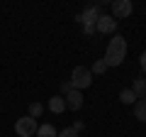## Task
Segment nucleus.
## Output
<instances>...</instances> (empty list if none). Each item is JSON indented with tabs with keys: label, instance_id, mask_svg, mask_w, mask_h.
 <instances>
[{
	"label": "nucleus",
	"instance_id": "obj_1",
	"mask_svg": "<svg viewBox=\"0 0 146 137\" xmlns=\"http://www.w3.org/2000/svg\"><path fill=\"white\" fill-rule=\"evenodd\" d=\"M124 59H127V39L122 34H115L107 44V52H105V64H107V68L119 66Z\"/></svg>",
	"mask_w": 146,
	"mask_h": 137
},
{
	"label": "nucleus",
	"instance_id": "obj_2",
	"mask_svg": "<svg viewBox=\"0 0 146 137\" xmlns=\"http://www.w3.org/2000/svg\"><path fill=\"white\" fill-rule=\"evenodd\" d=\"M68 83L73 86V91H83L88 88L90 83H93V71H90L88 66H76L73 68V74H71V81Z\"/></svg>",
	"mask_w": 146,
	"mask_h": 137
},
{
	"label": "nucleus",
	"instance_id": "obj_3",
	"mask_svg": "<svg viewBox=\"0 0 146 137\" xmlns=\"http://www.w3.org/2000/svg\"><path fill=\"white\" fill-rule=\"evenodd\" d=\"M36 120L34 118H29V115H25V118H17V122H15V132H17V137H32V135H36Z\"/></svg>",
	"mask_w": 146,
	"mask_h": 137
},
{
	"label": "nucleus",
	"instance_id": "obj_4",
	"mask_svg": "<svg viewBox=\"0 0 146 137\" xmlns=\"http://www.w3.org/2000/svg\"><path fill=\"white\" fill-rule=\"evenodd\" d=\"M100 15H102V12H100V7H98V5H90V7H85L83 12H78V17H76V20L83 22V27H95V22H98Z\"/></svg>",
	"mask_w": 146,
	"mask_h": 137
},
{
	"label": "nucleus",
	"instance_id": "obj_5",
	"mask_svg": "<svg viewBox=\"0 0 146 137\" xmlns=\"http://www.w3.org/2000/svg\"><path fill=\"white\" fill-rule=\"evenodd\" d=\"M134 12V5L131 0H112V17L119 20V17H129Z\"/></svg>",
	"mask_w": 146,
	"mask_h": 137
},
{
	"label": "nucleus",
	"instance_id": "obj_6",
	"mask_svg": "<svg viewBox=\"0 0 146 137\" xmlns=\"http://www.w3.org/2000/svg\"><path fill=\"white\" fill-rule=\"evenodd\" d=\"M117 30V20L112 15H100L95 22V32H102V34H112Z\"/></svg>",
	"mask_w": 146,
	"mask_h": 137
},
{
	"label": "nucleus",
	"instance_id": "obj_7",
	"mask_svg": "<svg viewBox=\"0 0 146 137\" xmlns=\"http://www.w3.org/2000/svg\"><path fill=\"white\" fill-rule=\"evenodd\" d=\"M66 100V110H80L83 108V91H71L68 95H63Z\"/></svg>",
	"mask_w": 146,
	"mask_h": 137
},
{
	"label": "nucleus",
	"instance_id": "obj_8",
	"mask_svg": "<svg viewBox=\"0 0 146 137\" xmlns=\"http://www.w3.org/2000/svg\"><path fill=\"white\" fill-rule=\"evenodd\" d=\"M49 110L56 113V115H61V113L66 110V100H63V95H54V98H49Z\"/></svg>",
	"mask_w": 146,
	"mask_h": 137
},
{
	"label": "nucleus",
	"instance_id": "obj_9",
	"mask_svg": "<svg viewBox=\"0 0 146 137\" xmlns=\"http://www.w3.org/2000/svg\"><path fill=\"white\" fill-rule=\"evenodd\" d=\"M36 137H58V132H56V127H54V125L44 122V125L36 127Z\"/></svg>",
	"mask_w": 146,
	"mask_h": 137
},
{
	"label": "nucleus",
	"instance_id": "obj_10",
	"mask_svg": "<svg viewBox=\"0 0 146 137\" xmlns=\"http://www.w3.org/2000/svg\"><path fill=\"white\" fill-rule=\"evenodd\" d=\"M134 118L141 120V122H146V103L144 100H136L134 103Z\"/></svg>",
	"mask_w": 146,
	"mask_h": 137
},
{
	"label": "nucleus",
	"instance_id": "obj_11",
	"mask_svg": "<svg viewBox=\"0 0 146 137\" xmlns=\"http://www.w3.org/2000/svg\"><path fill=\"white\" fill-rule=\"evenodd\" d=\"M131 91H134L136 98L146 95V79H134V86H131Z\"/></svg>",
	"mask_w": 146,
	"mask_h": 137
},
{
	"label": "nucleus",
	"instance_id": "obj_12",
	"mask_svg": "<svg viewBox=\"0 0 146 137\" xmlns=\"http://www.w3.org/2000/svg\"><path fill=\"white\" fill-rule=\"evenodd\" d=\"M119 100L124 103V105H134V103H136V95H134V91H131V88H124L119 93Z\"/></svg>",
	"mask_w": 146,
	"mask_h": 137
},
{
	"label": "nucleus",
	"instance_id": "obj_13",
	"mask_svg": "<svg viewBox=\"0 0 146 137\" xmlns=\"http://www.w3.org/2000/svg\"><path fill=\"white\" fill-rule=\"evenodd\" d=\"M42 113H44V105H42V103H32V105H29V118H34V120H36Z\"/></svg>",
	"mask_w": 146,
	"mask_h": 137
},
{
	"label": "nucleus",
	"instance_id": "obj_14",
	"mask_svg": "<svg viewBox=\"0 0 146 137\" xmlns=\"http://www.w3.org/2000/svg\"><path fill=\"white\" fill-rule=\"evenodd\" d=\"M93 74H105L107 71V64H105V59H98V61L93 64V68H90Z\"/></svg>",
	"mask_w": 146,
	"mask_h": 137
},
{
	"label": "nucleus",
	"instance_id": "obj_15",
	"mask_svg": "<svg viewBox=\"0 0 146 137\" xmlns=\"http://www.w3.org/2000/svg\"><path fill=\"white\" fill-rule=\"evenodd\" d=\"M58 137H78V132L73 130V127H63V130L58 132Z\"/></svg>",
	"mask_w": 146,
	"mask_h": 137
},
{
	"label": "nucleus",
	"instance_id": "obj_16",
	"mask_svg": "<svg viewBox=\"0 0 146 137\" xmlns=\"http://www.w3.org/2000/svg\"><path fill=\"white\" fill-rule=\"evenodd\" d=\"M71 91H73V86L68 83V81H63V83H61V93H63V95H68Z\"/></svg>",
	"mask_w": 146,
	"mask_h": 137
},
{
	"label": "nucleus",
	"instance_id": "obj_17",
	"mask_svg": "<svg viewBox=\"0 0 146 137\" xmlns=\"http://www.w3.org/2000/svg\"><path fill=\"white\" fill-rule=\"evenodd\" d=\"M139 64H141V71H144V74H146V52L141 54V59H139Z\"/></svg>",
	"mask_w": 146,
	"mask_h": 137
},
{
	"label": "nucleus",
	"instance_id": "obj_18",
	"mask_svg": "<svg viewBox=\"0 0 146 137\" xmlns=\"http://www.w3.org/2000/svg\"><path fill=\"white\" fill-rule=\"evenodd\" d=\"M83 127H85V125H83V122L78 120V122H76V125H73V130H76V132H80V130H83Z\"/></svg>",
	"mask_w": 146,
	"mask_h": 137
},
{
	"label": "nucleus",
	"instance_id": "obj_19",
	"mask_svg": "<svg viewBox=\"0 0 146 137\" xmlns=\"http://www.w3.org/2000/svg\"><path fill=\"white\" fill-rule=\"evenodd\" d=\"M144 103H146V95H144Z\"/></svg>",
	"mask_w": 146,
	"mask_h": 137
}]
</instances>
